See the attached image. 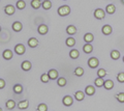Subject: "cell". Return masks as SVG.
Here are the masks:
<instances>
[{
	"label": "cell",
	"instance_id": "cell-1",
	"mask_svg": "<svg viewBox=\"0 0 124 111\" xmlns=\"http://www.w3.org/2000/svg\"><path fill=\"white\" fill-rule=\"evenodd\" d=\"M70 14V7L68 5H62L58 9V15L61 17H65V16H68Z\"/></svg>",
	"mask_w": 124,
	"mask_h": 111
},
{
	"label": "cell",
	"instance_id": "cell-2",
	"mask_svg": "<svg viewBox=\"0 0 124 111\" xmlns=\"http://www.w3.org/2000/svg\"><path fill=\"white\" fill-rule=\"evenodd\" d=\"M94 17H95V19H97V20H102V19L106 18V11H104L103 9H95Z\"/></svg>",
	"mask_w": 124,
	"mask_h": 111
},
{
	"label": "cell",
	"instance_id": "cell-3",
	"mask_svg": "<svg viewBox=\"0 0 124 111\" xmlns=\"http://www.w3.org/2000/svg\"><path fill=\"white\" fill-rule=\"evenodd\" d=\"M99 64V60L98 58H96V57H91V58H89L88 60V66L90 67L91 68H96L98 67Z\"/></svg>",
	"mask_w": 124,
	"mask_h": 111
},
{
	"label": "cell",
	"instance_id": "cell-4",
	"mask_svg": "<svg viewBox=\"0 0 124 111\" xmlns=\"http://www.w3.org/2000/svg\"><path fill=\"white\" fill-rule=\"evenodd\" d=\"M15 52L17 53L18 55H23L24 53L26 52V48H25V46L23 45V44H19L17 45L15 47Z\"/></svg>",
	"mask_w": 124,
	"mask_h": 111
},
{
	"label": "cell",
	"instance_id": "cell-5",
	"mask_svg": "<svg viewBox=\"0 0 124 111\" xmlns=\"http://www.w3.org/2000/svg\"><path fill=\"white\" fill-rule=\"evenodd\" d=\"M15 11H16L15 6L11 5V4H8V5H6L4 7V13L7 15V16H11V15H14Z\"/></svg>",
	"mask_w": 124,
	"mask_h": 111
},
{
	"label": "cell",
	"instance_id": "cell-6",
	"mask_svg": "<svg viewBox=\"0 0 124 111\" xmlns=\"http://www.w3.org/2000/svg\"><path fill=\"white\" fill-rule=\"evenodd\" d=\"M62 102H63L64 106H71L73 103V99L71 95H65L63 98V100H62Z\"/></svg>",
	"mask_w": 124,
	"mask_h": 111
},
{
	"label": "cell",
	"instance_id": "cell-7",
	"mask_svg": "<svg viewBox=\"0 0 124 111\" xmlns=\"http://www.w3.org/2000/svg\"><path fill=\"white\" fill-rule=\"evenodd\" d=\"M13 56H14V54H13V51L11 50H4V52L2 53V57L4 58L5 60H9V59H11L13 58Z\"/></svg>",
	"mask_w": 124,
	"mask_h": 111
},
{
	"label": "cell",
	"instance_id": "cell-8",
	"mask_svg": "<svg viewBox=\"0 0 124 111\" xmlns=\"http://www.w3.org/2000/svg\"><path fill=\"white\" fill-rule=\"evenodd\" d=\"M49 31V28L48 26L45 25V24H41L38 26V32H39V34H41V35H45V34H46Z\"/></svg>",
	"mask_w": 124,
	"mask_h": 111
},
{
	"label": "cell",
	"instance_id": "cell-9",
	"mask_svg": "<svg viewBox=\"0 0 124 111\" xmlns=\"http://www.w3.org/2000/svg\"><path fill=\"white\" fill-rule=\"evenodd\" d=\"M112 31H113V29H112V26H110V25H104L101 28V32L104 35H110Z\"/></svg>",
	"mask_w": 124,
	"mask_h": 111
},
{
	"label": "cell",
	"instance_id": "cell-10",
	"mask_svg": "<svg viewBox=\"0 0 124 111\" xmlns=\"http://www.w3.org/2000/svg\"><path fill=\"white\" fill-rule=\"evenodd\" d=\"M85 94H86L87 95H93L95 94V87L93 85L86 86V88H85Z\"/></svg>",
	"mask_w": 124,
	"mask_h": 111
},
{
	"label": "cell",
	"instance_id": "cell-11",
	"mask_svg": "<svg viewBox=\"0 0 124 111\" xmlns=\"http://www.w3.org/2000/svg\"><path fill=\"white\" fill-rule=\"evenodd\" d=\"M22 70L23 71H30L31 70V68H32V64H31L30 61L28 60H25V61H23L22 62Z\"/></svg>",
	"mask_w": 124,
	"mask_h": 111
},
{
	"label": "cell",
	"instance_id": "cell-12",
	"mask_svg": "<svg viewBox=\"0 0 124 111\" xmlns=\"http://www.w3.org/2000/svg\"><path fill=\"white\" fill-rule=\"evenodd\" d=\"M48 74H49L50 78H51L52 80H56V79L59 78V74H58L57 70H54V68H52V70H50Z\"/></svg>",
	"mask_w": 124,
	"mask_h": 111
},
{
	"label": "cell",
	"instance_id": "cell-13",
	"mask_svg": "<svg viewBox=\"0 0 124 111\" xmlns=\"http://www.w3.org/2000/svg\"><path fill=\"white\" fill-rule=\"evenodd\" d=\"M22 28H23V25H22L21 22L17 21V22H15L14 24H13V30H14V31H16V32L21 31Z\"/></svg>",
	"mask_w": 124,
	"mask_h": 111
},
{
	"label": "cell",
	"instance_id": "cell-14",
	"mask_svg": "<svg viewBox=\"0 0 124 111\" xmlns=\"http://www.w3.org/2000/svg\"><path fill=\"white\" fill-rule=\"evenodd\" d=\"M66 33L69 34V35H73V34H76L77 33V27L76 26H73V25H69L67 26V28H66Z\"/></svg>",
	"mask_w": 124,
	"mask_h": 111
},
{
	"label": "cell",
	"instance_id": "cell-15",
	"mask_svg": "<svg viewBox=\"0 0 124 111\" xmlns=\"http://www.w3.org/2000/svg\"><path fill=\"white\" fill-rule=\"evenodd\" d=\"M75 98H76V100L77 101H83L84 100V98H85V94L83 93V91H81V90H78L76 91V94H75Z\"/></svg>",
	"mask_w": 124,
	"mask_h": 111
},
{
	"label": "cell",
	"instance_id": "cell-16",
	"mask_svg": "<svg viewBox=\"0 0 124 111\" xmlns=\"http://www.w3.org/2000/svg\"><path fill=\"white\" fill-rule=\"evenodd\" d=\"M28 46L31 48H35L38 46V41L37 39H35V37H31V39H29L28 41Z\"/></svg>",
	"mask_w": 124,
	"mask_h": 111
},
{
	"label": "cell",
	"instance_id": "cell-17",
	"mask_svg": "<svg viewBox=\"0 0 124 111\" xmlns=\"http://www.w3.org/2000/svg\"><path fill=\"white\" fill-rule=\"evenodd\" d=\"M41 5H42V2L40 0H32V1H31V6H32V9H38Z\"/></svg>",
	"mask_w": 124,
	"mask_h": 111
},
{
	"label": "cell",
	"instance_id": "cell-18",
	"mask_svg": "<svg viewBox=\"0 0 124 111\" xmlns=\"http://www.w3.org/2000/svg\"><path fill=\"white\" fill-rule=\"evenodd\" d=\"M103 87L107 90H110L114 87V82L112 81V80H106V81H104V84H103Z\"/></svg>",
	"mask_w": 124,
	"mask_h": 111
},
{
	"label": "cell",
	"instance_id": "cell-19",
	"mask_svg": "<svg viewBox=\"0 0 124 111\" xmlns=\"http://www.w3.org/2000/svg\"><path fill=\"white\" fill-rule=\"evenodd\" d=\"M116 11V6L114 4H108L106 7V13L110 14V15H113Z\"/></svg>",
	"mask_w": 124,
	"mask_h": 111
},
{
	"label": "cell",
	"instance_id": "cell-20",
	"mask_svg": "<svg viewBox=\"0 0 124 111\" xmlns=\"http://www.w3.org/2000/svg\"><path fill=\"white\" fill-rule=\"evenodd\" d=\"M28 106H29V102L27 101V100H24V101H21L20 103L18 104V107H19V109H22V110H24V109H27L28 108Z\"/></svg>",
	"mask_w": 124,
	"mask_h": 111
},
{
	"label": "cell",
	"instance_id": "cell-21",
	"mask_svg": "<svg viewBox=\"0 0 124 111\" xmlns=\"http://www.w3.org/2000/svg\"><path fill=\"white\" fill-rule=\"evenodd\" d=\"M83 50L85 53H87V54H89V53H91L93 51V47H92V45L91 44H89V43H86L84 45V47H83Z\"/></svg>",
	"mask_w": 124,
	"mask_h": 111
},
{
	"label": "cell",
	"instance_id": "cell-22",
	"mask_svg": "<svg viewBox=\"0 0 124 111\" xmlns=\"http://www.w3.org/2000/svg\"><path fill=\"white\" fill-rule=\"evenodd\" d=\"M69 56H70V58L72 59H77L78 57L80 56V53H79V50H77V49H72L69 52Z\"/></svg>",
	"mask_w": 124,
	"mask_h": 111
},
{
	"label": "cell",
	"instance_id": "cell-23",
	"mask_svg": "<svg viewBox=\"0 0 124 111\" xmlns=\"http://www.w3.org/2000/svg\"><path fill=\"white\" fill-rule=\"evenodd\" d=\"M93 40H94V35H93L92 33H86L84 35V41L86 42V43L90 44L91 42H93Z\"/></svg>",
	"mask_w": 124,
	"mask_h": 111
},
{
	"label": "cell",
	"instance_id": "cell-24",
	"mask_svg": "<svg viewBox=\"0 0 124 111\" xmlns=\"http://www.w3.org/2000/svg\"><path fill=\"white\" fill-rule=\"evenodd\" d=\"M42 9H46V10H48V9H50L52 7V2L50 1V0H44L42 1Z\"/></svg>",
	"mask_w": 124,
	"mask_h": 111
},
{
	"label": "cell",
	"instance_id": "cell-25",
	"mask_svg": "<svg viewBox=\"0 0 124 111\" xmlns=\"http://www.w3.org/2000/svg\"><path fill=\"white\" fill-rule=\"evenodd\" d=\"M111 57L114 60H118L120 58V52L118 50H113L111 52Z\"/></svg>",
	"mask_w": 124,
	"mask_h": 111
},
{
	"label": "cell",
	"instance_id": "cell-26",
	"mask_svg": "<svg viewBox=\"0 0 124 111\" xmlns=\"http://www.w3.org/2000/svg\"><path fill=\"white\" fill-rule=\"evenodd\" d=\"M5 106H6V108L7 109H14L15 107H16V102L14 100H8V101H6L5 103Z\"/></svg>",
	"mask_w": 124,
	"mask_h": 111
},
{
	"label": "cell",
	"instance_id": "cell-27",
	"mask_svg": "<svg viewBox=\"0 0 124 111\" xmlns=\"http://www.w3.org/2000/svg\"><path fill=\"white\" fill-rule=\"evenodd\" d=\"M75 75L77 77H82L84 75V68H81V67H78L76 70H75Z\"/></svg>",
	"mask_w": 124,
	"mask_h": 111
},
{
	"label": "cell",
	"instance_id": "cell-28",
	"mask_svg": "<svg viewBox=\"0 0 124 111\" xmlns=\"http://www.w3.org/2000/svg\"><path fill=\"white\" fill-rule=\"evenodd\" d=\"M75 45H76V40L71 36L67 37L66 39V46H68V47H73Z\"/></svg>",
	"mask_w": 124,
	"mask_h": 111
},
{
	"label": "cell",
	"instance_id": "cell-29",
	"mask_svg": "<svg viewBox=\"0 0 124 111\" xmlns=\"http://www.w3.org/2000/svg\"><path fill=\"white\" fill-rule=\"evenodd\" d=\"M25 7H26V2L24 1V0H19V1L17 2V9H18L22 10V9H24Z\"/></svg>",
	"mask_w": 124,
	"mask_h": 111
},
{
	"label": "cell",
	"instance_id": "cell-30",
	"mask_svg": "<svg viewBox=\"0 0 124 111\" xmlns=\"http://www.w3.org/2000/svg\"><path fill=\"white\" fill-rule=\"evenodd\" d=\"M66 79H65L64 77H61V78H58L57 80V84L59 85L60 87H64L65 85H66Z\"/></svg>",
	"mask_w": 124,
	"mask_h": 111
},
{
	"label": "cell",
	"instance_id": "cell-31",
	"mask_svg": "<svg viewBox=\"0 0 124 111\" xmlns=\"http://www.w3.org/2000/svg\"><path fill=\"white\" fill-rule=\"evenodd\" d=\"M94 83H95V86H97V87H101V86H103V84H104L103 78H100V77L96 78Z\"/></svg>",
	"mask_w": 124,
	"mask_h": 111
},
{
	"label": "cell",
	"instance_id": "cell-32",
	"mask_svg": "<svg viewBox=\"0 0 124 111\" xmlns=\"http://www.w3.org/2000/svg\"><path fill=\"white\" fill-rule=\"evenodd\" d=\"M14 91L16 94H21L23 91V87H22L21 84H16L14 86Z\"/></svg>",
	"mask_w": 124,
	"mask_h": 111
},
{
	"label": "cell",
	"instance_id": "cell-33",
	"mask_svg": "<svg viewBox=\"0 0 124 111\" xmlns=\"http://www.w3.org/2000/svg\"><path fill=\"white\" fill-rule=\"evenodd\" d=\"M40 80H41V82H44V83H48L50 80H51V78H50L49 74H42L40 77Z\"/></svg>",
	"mask_w": 124,
	"mask_h": 111
},
{
	"label": "cell",
	"instance_id": "cell-34",
	"mask_svg": "<svg viewBox=\"0 0 124 111\" xmlns=\"http://www.w3.org/2000/svg\"><path fill=\"white\" fill-rule=\"evenodd\" d=\"M116 99L120 103H124V93H119L116 94Z\"/></svg>",
	"mask_w": 124,
	"mask_h": 111
},
{
	"label": "cell",
	"instance_id": "cell-35",
	"mask_svg": "<svg viewBox=\"0 0 124 111\" xmlns=\"http://www.w3.org/2000/svg\"><path fill=\"white\" fill-rule=\"evenodd\" d=\"M97 76L100 78H103L104 76H107V71L104 70V68H99L97 71Z\"/></svg>",
	"mask_w": 124,
	"mask_h": 111
},
{
	"label": "cell",
	"instance_id": "cell-36",
	"mask_svg": "<svg viewBox=\"0 0 124 111\" xmlns=\"http://www.w3.org/2000/svg\"><path fill=\"white\" fill-rule=\"evenodd\" d=\"M117 80L120 83H124V73H119L117 75Z\"/></svg>",
	"mask_w": 124,
	"mask_h": 111
},
{
	"label": "cell",
	"instance_id": "cell-37",
	"mask_svg": "<svg viewBox=\"0 0 124 111\" xmlns=\"http://www.w3.org/2000/svg\"><path fill=\"white\" fill-rule=\"evenodd\" d=\"M37 110L38 111H46L48 110V106H46V104H39L37 107Z\"/></svg>",
	"mask_w": 124,
	"mask_h": 111
},
{
	"label": "cell",
	"instance_id": "cell-38",
	"mask_svg": "<svg viewBox=\"0 0 124 111\" xmlns=\"http://www.w3.org/2000/svg\"><path fill=\"white\" fill-rule=\"evenodd\" d=\"M4 86H5V81L3 79H0V88L2 89Z\"/></svg>",
	"mask_w": 124,
	"mask_h": 111
},
{
	"label": "cell",
	"instance_id": "cell-39",
	"mask_svg": "<svg viewBox=\"0 0 124 111\" xmlns=\"http://www.w3.org/2000/svg\"><path fill=\"white\" fill-rule=\"evenodd\" d=\"M122 3H123V4H124V0H122Z\"/></svg>",
	"mask_w": 124,
	"mask_h": 111
},
{
	"label": "cell",
	"instance_id": "cell-40",
	"mask_svg": "<svg viewBox=\"0 0 124 111\" xmlns=\"http://www.w3.org/2000/svg\"><path fill=\"white\" fill-rule=\"evenodd\" d=\"M123 62H124V57H123Z\"/></svg>",
	"mask_w": 124,
	"mask_h": 111
}]
</instances>
